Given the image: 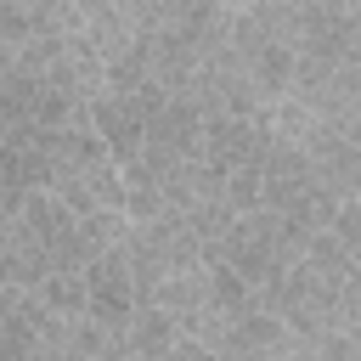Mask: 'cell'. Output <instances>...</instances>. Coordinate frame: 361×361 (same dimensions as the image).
<instances>
[{
  "label": "cell",
  "instance_id": "obj_1",
  "mask_svg": "<svg viewBox=\"0 0 361 361\" xmlns=\"http://www.w3.org/2000/svg\"><path fill=\"white\" fill-rule=\"evenodd\" d=\"M355 271H361V254L344 248V237L327 226V231H316V243L271 288H259V299L299 333V350H316L327 333H344L350 327Z\"/></svg>",
  "mask_w": 361,
  "mask_h": 361
},
{
  "label": "cell",
  "instance_id": "obj_2",
  "mask_svg": "<svg viewBox=\"0 0 361 361\" xmlns=\"http://www.w3.org/2000/svg\"><path fill=\"white\" fill-rule=\"evenodd\" d=\"M310 243H316V226H305L299 214H288V209H276V203H254V209H243V214L231 220V231L209 248V259L231 265V271H237L243 282H254V288H271Z\"/></svg>",
  "mask_w": 361,
  "mask_h": 361
},
{
  "label": "cell",
  "instance_id": "obj_3",
  "mask_svg": "<svg viewBox=\"0 0 361 361\" xmlns=\"http://www.w3.org/2000/svg\"><path fill=\"white\" fill-rule=\"evenodd\" d=\"M152 11L158 0H79V23L90 45L107 56V85H147L152 79Z\"/></svg>",
  "mask_w": 361,
  "mask_h": 361
},
{
  "label": "cell",
  "instance_id": "obj_4",
  "mask_svg": "<svg viewBox=\"0 0 361 361\" xmlns=\"http://www.w3.org/2000/svg\"><path fill=\"white\" fill-rule=\"evenodd\" d=\"M226 6H231V11H243V6H254V0H226Z\"/></svg>",
  "mask_w": 361,
  "mask_h": 361
}]
</instances>
